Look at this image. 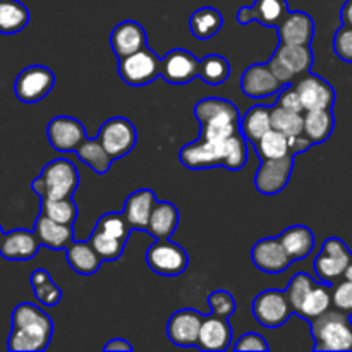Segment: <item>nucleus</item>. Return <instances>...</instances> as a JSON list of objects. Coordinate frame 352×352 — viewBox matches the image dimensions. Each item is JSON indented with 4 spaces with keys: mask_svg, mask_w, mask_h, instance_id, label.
I'll return each instance as SVG.
<instances>
[{
    "mask_svg": "<svg viewBox=\"0 0 352 352\" xmlns=\"http://www.w3.org/2000/svg\"><path fill=\"white\" fill-rule=\"evenodd\" d=\"M313 287H315V280H313L311 275L296 274L294 277L291 278L285 292H287V298L289 301H291L292 309H294V315H298L299 309H301L302 306V301H305L306 296L309 294V291H311Z\"/></svg>",
    "mask_w": 352,
    "mask_h": 352,
    "instance_id": "43",
    "label": "nucleus"
},
{
    "mask_svg": "<svg viewBox=\"0 0 352 352\" xmlns=\"http://www.w3.org/2000/svg\"><path fill=\"white\" fill-rule=\"evenodd\" d=\"M199 78L210 86H219L226 82L230 76V65L227 58L222 55H206L203 60H199Z\"/></svg>",
    "mask_w": 352,
    "mask_h": 352,
    "instance_id": "39",
    "label": "nucleus"
},
{
    "mask_svg": "<svg viewBox=\"0 0 352 352\" xmlns=\"http://www.w3.org/2000/svg\"><path fill=\"white\" fill-rule=\"evenodd\" d=\"M179 226V210L170 201H157L151 212L148 230L157 239H170Z\"/></svg>",
    "mask_w": 352,
    "mask_h": 352,
    "instance_id": "26",
    "label": "nucleus"
},
{
    "mask_svg": "<svg viewBox=\"0 0 352 352\" xmlns=\"http://www.w3.org/2000/svg\"><path fill=\"white\" fill-rule=\"evenodd\" d=\"M333 52L339 58L346 62H352V28L342 26L337 30L336 36H333Z\"/></svg>",
    "mask_w": 352,
    "mask_h": 352,
    "instance_id": "45",
    "label": "nucleus"
},
{
    "mask_svg": "<svg viewBox=\"0 0 352 352\" xmlns=\"http://www.w3.org/2000/svg\"><path fill=\"white\" fill-rule=\"evenodd\" d=\"M251 260L258 270L272 275L282 274L292 263V258L289 256L278 237H267V239L258 241L251 250Z\"/></svg>",
    "mask_w": 352,
    "mask_h": 352,
    "instance_id": "15",
    "label": "nucleus"
},
{
    "mask_svg": "<svg viewBox=\"0 0 352 352\" xmlns=\"http://www.w3.org/2000/svg\"><path fill=\"white\" fill-rule=\"evenodd\" d=\"M336 119L332 109L325 110H308L305 112V134L313 141V144H320L332 136Z\"/></svg>",
    "mask_w": 352,
    "mask_h": 352,
    "instance_id": "34",
    "label": "nucleus"
},
{
    "mask_svg": "<svg viewBox=\"0 0 352 352\" xmlns=\"http://www.w3.org/2000/svg\"><path fill=\"white\" fill-rule=\"evenodd\" d=\"M199 60L184 48H175L165 54L160 65V78L170 85H188L198 78Z\"/></svg>",
    "mask_w": 352,
    "mask_h": 352,
    "instance_id": "16",
    "label": "nucleus"
},
{
    "mask_svg": "<svg viewBox=\"0 0 352 352\" xmlns=\"http://www.w3.org/2000/svg\"><path fill=\"white\" fill-rule=\"evenodd\" d=\"M267 65H268V67H270V71L274 72L275 78H277L278 81H280L284 86L285 85H291V82L296 81V76L292 74V72L289 71V69L285 67V65L282 64V62L278 60V58L275 57V55H272V57L268 58Z\"/></svg>",
    "mask_w": 352,
    "mask_h": 352,
    "instance_id": "49",
    "label": "nucleus"
},
{
    "mask_svg": "<svg viewBox=\"0 0 352 352\" xmlns=\"http://www.w3.org/2000/svg\"><path fill=\"white\" fill-rule=\"evenodd\" d=\"M103 351H124V352H131L133 351V346H131L127 340L124 339H112L110 342H107L103 346Z\"/></svg>",
    "mask_w": 352,
    "mask_h": 352,
    "instance_id": "51",
    "label": "nucleus"
},
{
    "mask_svg": "<svg viewBox=\"0 0 352 352\" xmlns=\"http://www.w3.org/2000/svg\"><path fill=\"white\" fill-rule=\"evenodd\" d=\"M146 265L155 274L164 277H177L189 265L186 250L170 239H157L146 251Z\"/></svg>",
    "mask_w": 352,
    "mask_h": 352,
    "instance_id": "7",
    "label": "nucleus"
},
{
    "mask_svg": "<svg viewBox=\"0 0 352 352\" xmlns=\"http://www.w3.org/2000/svg\"><path fill=\"white\" fill-rule=\"evenodd\" d=\"M33 232L36 234L41 246L48 248V250H67L74 243V230H72V226L55 222V220L43 215V213H40V217L36 219Z\"/></svg>",
    "mask_w": 352,
    "mask_h": 352,
    "instance_id": "24",
    "label": "nucleus"
},
{
    "mask_svg": "<svg viewBox=\"0 0 352 352\" xmlns=\"http://www.w3.org/2000/svg\"><path fill=\"white\" fill-rule=\"evenodd\" d=\"M40 246L34 232L26 229L10 230L3 234L0 241V256L9 261H28L36 256Z\"/></svg>",
    "mask_w": 352,
    "mask_h": 352,
    "instance_id": "20",
    "label": "nucleus"
},
{
    "mask_svg": "<svg viewBox=\"0 0 352 352\" xmlns=\"http://www.w3.org/2000/svg\"><path fill=\"white\" fill-rule=\"evenodd\" d=\"M30 23V10L19 0H0V33L16 34Z\"/></svg>",
    "mask_w": 352,
    "mask_h": 352,
    "instance_id": "31",
    "label": "nucleus"
},
{
    "mask_svg": "<svg viewBox=\"0 0 352 352\" xmlns=\"http://www.w3.org/2000/svg\"><path fill=\"white\" fill-rule=\"evenodd\" d=\"M162 60L150 47L119 58V76L126 85L144 86L160 78Z\"/></svg>",
    "mask_w": 352,
    "mask_h": 352,
    "instance_id": "6",
    "label": "nucleus"
},
{
    "mask_svg": "<svg viewBox=\"0 0 352 352\" xmlns=\"http://www.w3.org/2000/svg\"><path fill=\"white\" fill-rule=\"evenodd\" d=\"M277 30L280 43L287 45H309L315 36V23L311 16L301 10L289 12Z\"/></svg>",
    "mask_w": 352,
    "mask_h": 352,
    "instance_id": "23",
    "label": "nucleus"
},
{
    "mask_svg": "<svg viewBox=\"0 0 352 352\" xmlns=\"http://www.w3.org/2000/svg\"><path fill=\"white\" fill-rule=\"evenodd\" d=\"M88 241L93 246V250H95L96 253H98V256L102 258V261L119 260L124 253V246H126V243L109 236V234H105L100 229L93 230Z\"/></svg>",
    "mask_w": 352,
    "mask_h": 352,
    "instance_id": "41",
    "label": "nucleus"
},
{
    "mask_svg": "<svg viewBox=\"0 0 352 352\" xmlns=\"http://www.w3.org/2000/svg\"><path fill=\"white\" fill-rule=\"evenodd\" d=\"M30 284L33 287L34 298L41 302L43 306H55L60 302L62 291L54 280H52L50 274L43 268H38L31 274Z\"/></svg>",
    "mask_w": 352,
    "mask_h": 352,
    "instance_id": "35",
    "label": "nucleus"
},
{
    "mask_svg": "<svg viewBox=\"0 0 352 352\" xmlns=\"http://www.w3.org/2000/svg\"><path fill=\"white\" fill-rule=\"evenodd\" d=\"M292 170H294V155L292 153H289L287 157L274 158V160H261L260 168L254 175V188L261 195H278L291 181Z\"/></svg>",
    "mask_w": 352,
    "mask_h": 352,
    "instance_id": "12",
    "label": "nucleus"
},
{
    "mask_svg": "<svg viewBox=\"0 0 352 352\" xmlns=\"http://www.w3.org/2000/svg\"><path fill=\"white\" fill-rule=\"evenodd\" d=\"M40 213L47 215L48 219L55 220L58 223L72 226L78 217V206L71 198L60 199H41Z\"/></svg>",
    "mask_w": 352,
    "mask_h": 352,
    "instance_id": "40",
    "label": "nucleus"
},
{
    "mask_svg": "<svg viewBox=\"0 0 352 352\" xmlns=\"http://www.w3.org/2000/svg\"><path fill=\"white\" fill-rule=\"evenodd\" d=\"M98 140L105 150L112 155L113 160L126 157L133 151L138 143L136 127L126 117H113L102 124L98 131Z\"/></svg>",
    "mask_w": 352,
    "mask_h": 352,
    "instance_id": "11",
    "label": "nucleus"
},
{
    "mask_svg": "<svg viewBox=\"0 0 352 352\" xmlns=\"http://www.w3.org/2000/svg\"><path fill=\"white\" fill-rule=\"evenodd\" d=\"M65 260H67L69 267L79 275H93L100 270L102 265V258L98 256L89 241H82V243H72L71 246L65 250Z\"/></svg>",
    "mask_w": 352,
    "mask_h": 352,
    "instance_id": "27",
    "label": "nucleus"
},
{
    "mask_svg": "<svg viewBox=\"0 0 352 352\" xmlns=\"http://www.w3.org/2000/svg\"><path fill=\"white\" fill-rule=\"evenodd\" d=\"M47 138L52 148L57 151H76L88 138L85 126L74 117L58 116L48 122Z\"/></svg>",
    "mask_w": 352,
    "mask_h": 352,
    "instance_id": "14",
    "label": "nucleus"
},
{
    "mask_svg": "<svg viewBox=\"0 0 352 352\" xmlns=\"http://www.w3.org/2000/svg\"><path fill=\"white\" fill-rule=\"evenodd\" d=\"M272 129V107L254 105L241 117V133L250 143L260 141Z\"/></svg>",
    "mask_w": 352,
    "mask_h": 352,
    "instance_id": "30",
    "label": "nucleus"
},
{
    "mask_svg": "<svg viewBox=\"0 0 352 352\" xmlns=\"http://www.w3.org/2000/svg\"><path fill=\"white\" fill-rule=\"evenodd\" d=\"M352 253L339 237H330L323 243L318 256L315 258V272L325 284H333L344 277L347 265L351 263Z\"/></svg>",
    "mask_w": 352,
    "mask_h": 352,
    "instance_id": "9",
    "label": "nucleus"
},
{
    "mask_svg": "<svg viewBox=\"0 0 352 352\" xmlns=\"http://www.w3.org/2000/svg\"><path fill=\"white\" fill-rule=\"evenodd\" d=\"M223 26V17L213 7H201L189 17V30L198 40H210Z\"/></svg>",
    "mask_w": 352,
    "mask_h": 352,
    "instance_id": "32",
    "label": "nucleus"
},
{
    "mask_svg": "<svg viewBox=\"0 0 352 352\" xmlns=\"http://www.w3.org/2000/svg\"><path fill=\"white\" fill-rule=\"evenodd\" d=\"M96 229L103 230L105 234H109V236L116 237V239L122 241V243H126L127 237H129L131 230H133V227H131V223L127 222L126 215L119 212H110V213H105V215H102L98 219V222H96Z\"/></svg>",
    "mask_w": 352,
    "mask_h": 352,
    "instance_id": "42",
    "label": "nucleus"
},
{
    "mask_svg": "<svg viewBox=\"0 0 352 352\" xmlns=\"http://www.w3.org/2000/svg\"><path fill=\"white\" fill-rule=\"evenodd\" d=\"M292 261L305 260L315 248V236L306 226H292L278 236Z\"/></svg>",
    "mask_w": 352,
    "mask_h": 352,
    "instance_id": "28",
    "label": "nucleus"
},
{
    "mask_svg": "<svg viewBox=\"0 0 352 352\" xmlns=\"http://www.w3.org/2000/svg\"><path fill=\"white\" fill-rule=\"evenodd\" d=\"M332 305L336 306L337 309H340V311L352 315V282L351 280H346V278H344V282H339V284L333 287Z\"/></svg>",
    "mask_w": 352,
    "mask_h": 352,
    "instance_id": "46",
    "label": "nucleus"
},
{
    "mask_svg": "<svg viewBox=\"0 0 352 352\" xmlns=\"http://www.w3.org/2000/svg\"><path fill=\"white\" fill-rule=\"evenodd\" d=\"M110 47L119 58L146 47V31L136 21H122L110 34Z\"/></svg>",
    "mask_w": 352,
    "mask_h": 352,
    "instance_id": "22",
    "label": "nucleus"
},
{
    "mask_svg": "<svg viewBox=\"0 0 352 352\" xmlns=\"http://www.w3.org/2000/svg\"><path fill=\"white\" fill-rule=\"evenodd\" d=\"M79 186V174L76 165L67 158H55L47 164L41 174L31 182V189L40 199L72 198Z\"/></svg>",
    "mask_w": 352,
    "mask_h": 352,
    "instance_id": "5",
    "label": "nucleus"
},
{
    "mask_svg": "<svg viewBox=\"0 0 352 352\" xmlns=\"http://www.w3.org/2000/svg\"><path fill=\"white\" fill-rule=\"evenodd\" d=\"M274 55L296 76V79L309 72V69H311L313 52L309 45L280 43Z\"/></svg>",
    "mask_w": 352,
    "mask_h": 352,
    "instance_id": "29",
    "label": "nucleus"
},
{
    "mask_svg": "<svg viewBox=\"0 0 352 352\" xmlns=\"http://www.w3.org/2000/svg\"><path fill=\"white\" fill-rule=\"evenodd\" d=\"M294 315L291 301L285 291L268 289L256 296L253 301V316L265 329H278Z\"/></svg>",
    "mask_w": 352,
    "mask_h": 352,
    "instance_id": "8",
    "label": "nucleus"
},
{
    "mask_svg": "<svg viewBox=\"0 0 352 352\" xmlns=\"http://www.w3.org/2000/svg\"><path fill=\"white\" fill-rule=\"evenodd\" d=\"M340 21L346 26L352 28V0H346V3L340 9Z\"/></svg>",
    "mask_w": 352,
    "mask_h": 352,
    "instance_id": "52",
    "label": "nucleus"
},
{
    "mask_svg": "<svg viewBox=\"0 0 352 352\" xmlns=\"http://www.w3.org/2000/svg\"><path fill=\"white\" fill-rule=\"evenodd\" d=\"M330 306H332V292H330L329 284H325V282L323 284H315V287L309 291V294L302 301L298 316L313 320L316 316L323 315L325 311H329Z\"/></svg>",
    "mask_w": 352,
    "mask_h": 352,
    "instance_id": "36",
    "label": "nucleus"
},
{
    "mask_svg": "<svg viewBox=\"0 0 352 352\" xmlns=\"http://www.w3.org/2000/svg\"><path fill=\"white\" fill-rule=\"evenodd\" d=\"M3 234H6V232H3V229H2V226H0V241H2V237H3Z\"/></svg>",
    "mask_w": 352,
    "mask_h": 352,
    "instance_id": "54",
    "label": "nucleus"
},
{
    "mask_svg": "<svg viewBox=\"0 0 352 352\" xmlns=\"http://www.w3.org/2000/svg\"><path fill=\"white\" fill-rule=\"evenodd\" d=\"M10 330L7 349L14 352H41L48 347L54 336V322L50 316L31 302H21L10 316Z\"/></svg>",
    "mask_w": 352,
    "mask_h": 352,
    "instance_id": "2",
    "label": "nucleus"
},
{
    "mask_svg": "<svg viewBox=\"0 0 352 352\" xmlns=\"http://www.w3.org/2000/svg\"><path fill=\"white\" fill-rule=\"evenodd\" d=\"M208 305L213 315L223 316L229 318L230 315L236 313V301H234L232 294L227 291H215L208 296Z\"/></svg>",
    "mask_w": 352,
    "mask_h": 352,
    "instance_id": "44",
    "label": "nucleus"
},
{
    "mask_svg": "<svg viewBox=\"0 0 352 352\" xmlns=\"http://www.w3.org/2000/svg\"><path fill=\"white\" fill-rule=\"evenodd\" d=\"M76 153L81 158L82 164L88 165L91 170H95L100 175L107 174L113 162L112 155L105 150V146H103L98 138H93V140L91 138H86L81 143V146L76 150Z\"/></svg>",
    "mask_w": 352,
    "mask_h": 352,
    "instance_id": "33",
    "label": "nucleus"
},
{
    "mask_svg": "<svg viewBox=\"0 0 352 352\" xmlns=\"http://www.w3.org/2000/svg\"><path fill=\"white\" fill-rule=\"evenodd\" d=\"M289 12L291 10L287 0H254L251 7H241L237 12V23L244 26L251 21H258L263 26L278 28Z\"/></svg>",
    "mask_w": 352,
    "mask_h": 352,
    "instance_id": "19",
    "label": "nucleus"
},
{
    "mask_svg": "<svg viewBox=\"0 0 352 352\" xmlns=\"http://www.w3.org/2000/svg\"><path fill=\"white\" fill-rule=\"evenodd\" d=\"M236 351H254V352H267L270 347H268L267 340H265L263 336L260 333H244L241 339H237L236 346H234Z\"/></svg>",
    "mask_w": 352,
    "mask_h": 352,
    "instance_id": "48",
    "label": "nucleus"
},
{
    "mask_svg": "<svg viewBox=\"0 0 352 352\" xmlns=\"http://www.w3.org/2000/svg\"><path fill=\"white\" fill-rule=\"evenodd\" d=\"M254 150H256L258 157L261 160H274V158L287 157L291 153L289 138L275 129H270L260 141H256L254 143Z\"/></svg>",
    "mask_w": 352,
    "mask_h": 352,
    "instance_id": "38",
    "label": "nucleus"
},
{
    "mask_svg": "<svg viewBox=\"0 0 352 352\" xmlns=\"http://www.w3.org/2000/svg\"><path fill=\"white\" fill-rule=\"evenodd\" d=\"M55 86V74L45 65H30L17 74L14 93L23 103H36L43 100Z\"/></svg>",
    "mask_w": 352,
    "mask_h": 352,
    "instance_id": "10",
    "label": "nucleus"
},
{
    "mask_svg": "<svg viewBox=\"0 0 352 352\" xmlns=\"http://www.w3.org/2000/svg\"><path fill=\"white\" fill-rule=\"evenodd\" d=\"M344 278H346V280H351L352 282V260H351V263L347 265L346 274H344Z\"/></svg>",
    "mask_w": 352,
    "mask_h": 352,
    "instance_id": "53",
    "label": "nucleus"
},
{
    "mask_svg": "<svg viewBox=\"0 0 352 352\" xmlns=\"http://www.w3.org/2000/svg\"><path fill=\"white\" fill-rule=\"evenodd\" d=\"M292 85L296 86L299 96H301L305 112L332 109L336 103V91H333L332 85H329V81L320 76L306 72V74L299 76Z\"/></svg>",
    "mask_w": 352,
    "mask_h": 352,
    "instance_id": "13",
    "label": "nucleus"
},
{
    "mask_svg": "<svg viewBox=\"0 0 352 352\" xmlns=\"http://www.w3.org/2000/svg\"><path fill=\"white\" fill-rule=\"evenodd\" d=\"M179 160L184 167L192 170L219 167V165L229 170H241L248 162V140L241 131L223 141H206L198 138L195 143H189L182 148Z\"/></svg>",
    "mask_w": 352,
    "mask_h": 352,
    "instance_id": "1",
    "label": "nucleus"
},
{
    "mask_svg": "<svg viewBox=\"0 0 352 352\" xmlns=\"http://www.w3.org/2000/svg\"><path fill=\"white\" fill-rule=\"evenodd\" d=\"M155 205H157V196L151 189H138L127 196L124 203V215L133 229L148 230V222Z\"/></svg>",
    "mask_w": 352,
    "mask_h": 352,
    "instance_id": "25",
    "label": "nucleus"
},
{
    "mask_svg": "<svg viewBox=\"0 0 352 352\" xmlns=\"http://www.w3.org/2000/svg\"><path fill=\"white\" fill-rule=\"evenodd\" d=\"M195 116L201 126V140L223 141L241 131V113L229 100L213 96L199 100L195 107Z\"/></svg>",
    "mask_w": 352,
    "mask_h": 352,
    "instance_id": "3",
    "label": "nucleus"
},
{
    "mask_svg": "<svg viewBox=\"0 0 352 352\" xmlns=\"http://www.w3.org/2000/svg\"><path fill=\"white\" fill-rule=\"evenodd\" d=\"M311 336L315 351L351 352L352 351V320L349 313L340 309L325 311L311 320Z\"/></svg>",
    "mask_w": 352,
    "mask_h": 352,
    "instance_id": "4",
    "label": "nucleus"
},
{
    "mask_svg": "<svg viewBox=\"0 0 352 352\" xmlns=\"http://www.w3.org/2000/svg\"><path fill=\"white\" fill-rule=\"evenodd\" d=\"M272 129L287 138L305 134V113L291 112L275 103V107H272Z\"/></svg>",
    "mask_w": 352,
    "mask_h": 352,
    "instance_id": "37",
    "label": "nucleus"
},
{
    "mask_svg": "<svg viewBox=\"0 0 352 352\" xmlns=\"http://www.w3.org/2000/svg\"><path fill=\"white\" fill-rule=\"evenodd\" d=\"M232 327L229 325L227 318L212 313V316H205V320H203L198 337V347L201 351L210 352L227 351L232 342Z\"/></svg>",
    "mask_w": 352,
    "mask_h": 352,
    "instance_id": "21",
    "label": "nucleus"
},
{
    "mask_svg": "<svg viewBox=\"0 0 352 352\" xmlns=\"http://www.w3.org/2000/svg\"><path fill=\"white\" fill-rule=\"evenodd\" d=\"M282 88L284 85L275 78L267 64L250 65L241 78V89L250 98H267V96L278 95Z\"/></svg>",
    "mask_w": 352,
    "mask_h": 352,
    "instance_id": "18",
    "label": "nucleus"
},
{
    "mask_svg": "<svg viewBox=\"0 0 352 352\" xmlns=\"http://www.w3.org/2000/svg\"><path fill=\"white\" fill-rule=\"evenodd\" d=\"M313 146V141L309 140L306 134H299V136L289 138V148H291V153H305L309 148Z\"/></svg>",
    "mask_w": 352,
    "mask_h": 352,
    "instance_id": "50",
    "label": "nucleus"
},
{
    "mask_svg": "<svg viewBox=\"0 0 352 352\" xmlns=\"http://www.w3.org/2000/svg\"><path fill=\"white\" fill-rule=\"evenodd\" d=\"M205 316L196 309H181L174 313L167 323V336L175 346H198L199 330Z\"/></svg>",
    "mask_w": 352,
    "mask_h": 352,
    "instance_id": "17",
    "label": "nucleus"
},
{
    "mask_svg": "<svg viewBox=\"0 0 352 352\" xmlns=\"http://www.w3.org/2000/svg\"><path fill=\"white\" fill-rule=\"evenodd\" d=\"M277 105L284 107L285 110H291V112L305 113V107H302L301 96H299L298 89H296V86L292 85V82L291 85H285L284 88L278 91Z\"/></svg>",
    "mask_w": 352,
    "mask_h": 352,
    "instance_id": "47",
    "label": "nucleus"
}]
</instances>
